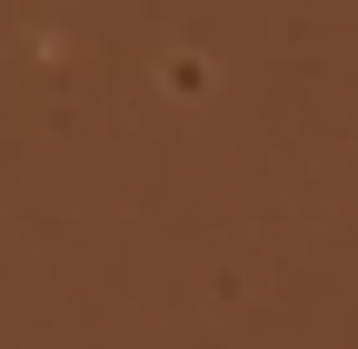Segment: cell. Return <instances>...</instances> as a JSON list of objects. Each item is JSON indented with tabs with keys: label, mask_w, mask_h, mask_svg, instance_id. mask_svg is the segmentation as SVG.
<instances>
[]
</instances>
